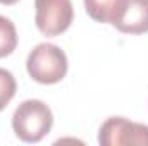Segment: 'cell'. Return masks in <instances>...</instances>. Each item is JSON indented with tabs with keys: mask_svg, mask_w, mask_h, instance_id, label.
Instances as JSON below:
<instances>
[{
	"mask_svg": "<svg viewBox=\"0 0 148 146\" xmlns=\"http://www.w3.org/2000/svg\"><path fill=\"white\" fill-rule=\"evenodd\" d=\"M19 0H0V3H3V5H14V3H17Z\"/></svg>",
	"mask_w": 148,
	"mask_h": 146,
	"instance_id": "cell-9",
	"label": "cell"
},
{
	"mask_svg": "<svg viewBox=\"0 0 148 146\" xmlns=\"http://www.w3.org/2000/svg\"><path fill=\"white\" fill-rule=\"evenodd\" d=\"M26 69L31 79L40 84L60 83L69 69L67 55L53 43H40L29 52Z\"/></svg>",
	"mask_w": 148,
	"mask_h": 146,
	"instance_id": "cell-2",
	"label": "cell"
},
{
	"mask_svg": "<svg viewBox=\"0 0 148 146\" xmlns=\"http://www.w3.org/2000/svg\"><path fill=\"white\" fill-rule=\"evenodd\" d=\"M17 46V31L14 23L5 17L0 16V59L9 57Z\"/></svg>",
	"mask_w": 148,
	"mask_h": 146,
	"instance_id": "cell-7",
	"label": "cell"
},
{
	"mask_svg": "<svg viewBox=\"0 0 148 146\" xmlns=\"http://www.w3.org/2000/svg\"><path fill=\"white\" fill-rule=\"evenodd\" d=\"M35 23L45 36H59L69 29L74 19L71 0H35Z\"/></svg>",
	"mask_w": 148,
	"mask_h": 146,
	"instance_id": "cell-3",
	"label": "cell"
},
{
	"mask_svg": "<svg viewBox=\"0 0 148 146\" xmlns=\"http://www.w3.org/2000/svg\"><path fill=\"white\" fill-rule=\"evenodd\" d=\"M16 89H17V84L12 72L0 67V112L10 103V100L16 95Z\"/></svg>",
	"mask_w": 148,
	"mask_h": 146,
	"instance_id": "cell-8",
	"label": "cell"
},
{
	"mask_svg": "<svg viewBox=\"0 0 148 146\" xmlns=\"http://www.w3.org/2000/svg\"><path fill=\"white\" fill-rule=\"evenodd\" d=\"M98 143L103 146H148V126L127 120L124 117H110L100 127Z\"/></svg>",
	"mask_w": 148,
	"mask_h": 146,
	"instance_id": "cell-4",
	"label": "cell"
},
{
	"mask_svg": "<svg viewBox=\"0 0 148 146\" xmlns=\"http://www.w3.org/2000/svg\"><path fill=\"white\" fill-rule=\"evenodd\" d=\"M83 2L88 16L93 21L112 26L121 19L127 3V0H83Z\"/></svg>",
	"mask_w": 148,
	"mask_h": 146,
	"instance_id": "cell-6",
	"label": "cell"
},
{
	"mask_svg": "<svg viewBox=\"0 0 148 146\" xmlns=\"http://www.w3.org/2000/svg\"><path fill=\"white\" fill-rule=\"evenodd\" d=\"M53 126V113L41 100L23 102L12 115V129L24 143L41 141Z\"/></svg>",
	"mask_w": 148,
	"mask_h": 146,
	"instance_id": "cell-1",
	"label": "cell"
},
{
	"mask_svg": "<svg viewBox=\"0 0 148 146\" xmlns=\"http://www.w3.org/2000/svg\"><path fill=\"white\" fill-rule=\"evenodd\" d=\"M114 28L124 35H143L148 31V0H127L121 19Z\"/></svg>",
	"mask_w": 148,
	"mask_h": 146,
	"instance_id": "cell-5",
	"label": "cell"
}]
</instances>
